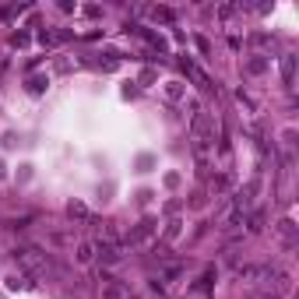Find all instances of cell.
<instances>
[{
	"mask_svg": "<svg viewBox=\"0 0 299 299\" xmlns=\"http://www.w3.org/2000/svg\"><path fill=\"white\" fill-rule=\"evenodd\" d=\"M14 257H18V264H25L28 271H46V264H50V257L39 246H21V250H14Z\"/></svg>",
	"mask_w": 299,
	"mask_h": 299,
	"instance_id": "1",
	"label": "cell"
},
{
	"mask_svg": "<svg viewBox=\"0 0 299 299\" xmlns=\"http://www.w3.org/2000/svg\"><path fill=\"white\" fill-rule=\"evenodd\" d=\"M152 233H155V222H152V218H144L141 226H137V229L130 233V239H127V243H130V246H134V243H144V239L152 236Z\"/></svg>",
	"mask_w": 299,
	"mask_h": 299,
	"instance_id": "2",
	"label": "cell"
},
{
	"mask_svg": "<svg viewBox=\"0 0 299 299\" xmlns=\"http://www.w3.org/2000/svg\"><path fill=\"white\" fill-rule=\"evenodd\" d=\"M183 275V260H169V264H162V278L159 282H176Z\"/></svg>",
	"mask_w": 299,
	"mask_h": 299,
	"instance_id": "3",
	"label": "cell"
},
{
	"mask_svg": "<svg viewBox=\"0 0 299 299\" xmlns=\"http://www.w3.org/2000/svg\"><path fill=\"white\" fill-rule=\"evenodd\" d=\"M67 215H70L74 222H88V218H92V215H88V208H85L81 201H70V204H67Z\"/></svg>",
	"mask_w": 299,
	"mask_h": 299,
	"instance_id": "4",
	"label": "cell"
},
{
	"mask_svg": "<svg viewBox=\"0 0 299 299\" xmlns=\"http://www.w3.org/2000/svg\"><path fill=\"white\" fill-rule=\"evenodd\" d=\"M282 78H285V85H292V78H296V57L292 53L282 57Z\"/></svg>",
	"mask_w": 299,
	"mask_h": 299,
	"instance_id": "5",
	"label": "cell"
},
{
	"mask_svg": "<svg viewBox=\"0 0 299 299\" xmlns=\"http://www.w3.org/2000/svg\"><path fill=\"white\" fill-rule=\"evenodd\" d=\"M67 39V32H39V43L43 46H57V43H63Z\"/></svg>",
	"mask_w": 299,
	"mask_h": 299,
	"instance_id": "6",
	"label": "cell"
},
{
	"mask_svg": "<svg viewBox=\"0 0 299 299\" xmlns=\"http://www.w3.org/2000/svg\"><path fill=\"white\" fill-rule=\"evenodd\" d=\"M166 99H173V102L183 99V85L179 81H166Z\"/></svg>",
	"mask_w": 299,
	"mask_h": 299,
	"instance_id": "7",
	"label": "cell"
},
{
	"mask_svg": "<svg viewBox=\"0 0 299 299\" xmlns=\"http://www.w3.org/2000/svg\"><path fill=\"white\" fill-rule=\"evenodd\" d=\"M92 257H95V253H92V243H81V246H78V260H81V264H88Z\"/></svg>",
	"mask_w": 299,
	"mask_h": 299,
	"instance_id": "8",
	"label": "cell"
},
{
	"mask_svg": "<svg viewBox=\"0 0 299 299\" xmlns=\"http://www.w3.org/2000/svg\"><path fill=\"white\" fill-rule=\"evenodd\" d=\"M260 229H264V215L253 211V215H250V233H260Z\"/></svg>",
	"mask_w": 299,
	"mask_h": 299,
	"instance_id": "9",
	"label": "cell"
},
{
	"mask_svg": "<svg viewBox=\"0 0 299 299\" xmlns=\"http://www.w3.org/2000/svg\"><path fill=\"white\" fill-rule=\"evenodd\" d=\"M152 18H155V21H169L173 11H169V7H152Z\"/></svg>",
	"mask_w": 299,
	"mask_h": 299,
	"instance_id": "10",
	"label": "cell"
},
{
	"mask_svg": "<svg viewBox=\"0 0 299 299\" xmlns=\"http://www.w3.org/2000/svg\"><path fill=\"white\" fill-rule=\"evenodd\" d=\"M264 67H268V60H250V63H246V70H250V74H260Z\"/></svg>",
	"mask_w": 299,
	"mask_h": 299,
	"instance_id": "11",
	"label": "cell"
},
{
	"mask_svg": "<svg viewBox=\"0 0 299 299\" xmlns=\"http://www.w3.org/2000/svg\"><path fill=\"white\" fill-rule=\"evenodd\" d=\"M25 43H28L25 32H14V35H11V46H25Z\"/></svg>",
	"mask_w": 299,
	"mask_h": 299,
	"instance_id": "12",
	"label": "cell"
},
{
	"mask_svg": "<svg viewBox=\"0 0 299 299\" xmlns=\"http://www.w3.org/2000/svg\"><path fill=\"white\" fill-rule=\"evenodd\" d=\"M28 88H32V92H43V88H46V78H32Z\"/></svg>",
	"mask_w": 299,
	"mask_h": 299,
	"instance_id": "13",
	"label": "cell"
},
{
	"mask_svg": "<svg viewBox=\"0 0 299 299\" xmlns=\"http://www.w3.org/2000/svg\"><path fill=\"white\" fill-rule=\"evenodd\" d=\"M176 233H179V222L173 218V222H169V229H166V239H176Z\"/></svg>",
	"mask_w": 299,
	"mask_h": 299,
	"instance_id": "14",
	"label": "cell"
},
{
	"mask_svg": "<svg viewBox=\"0 0 299 299\" xmlns=\"http://www.w3.org/2000/svg\"><path fill=\"white\" fill-rule=\"evenodd\" d=\"M0 176H4V169H0Z\"/></svg>",
	"mask_w": 299,
	"mask_h": 299,
	"instance_id": "15",
	"label": "cell"
}]
</instances>
